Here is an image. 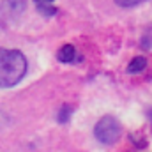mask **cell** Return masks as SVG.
I'll use <instances>...</instances> for the list:
<instances>
[{
    "label": "cell",
    "instance_id": "obj_3",
    "mask_svg": "<svg viewBox=\"0 0 152 152\" xmlns=\"http://www.w3.org/2000/svg\"><path fill=\"white\" fill-rule=\"evenodd\" d=\"M58 60L60 62H64V64H69V62H73L76 58V50L75 46H71V44H66V46H62L60 50H58Z\"/></svg>",
    "mask_w": 152,
    "mask_h": 152
},
{
    "label": "cell",
    "instance_id": "obj_1",
    "mask_svg": "<svg viewBox=\"0 0 152 152\" xmlns=\"http://www.w3.org/2000/svg\"><path fill=\"white\" fill-rule=\"evenodd\" d=\"M27 75V58L18 50L0 48V88L18 85Z\"/></svg>",
    "mask_w": 152,
    "mask_h": 152
},
{
    "label": "cell",
    "instance_id": "obj_7",
    "mask_svg": "<svg viewBox=\"0 0 152 152\" xmlns=\"http://www.w3.org/2000/svg\"><path fill=\"white\" fill-rule=\"evenodd\" d=\"M142 2H145V0H115V4L120 7H133V5H138Z\"/></svg>",
    "mask_w": 152,
    "mask_h": 152
},
{
    "label": "cell",
    "instance_id": "obj_4",
    "mask_svg": "<svg viewBox=\"0 0 152 152\" xmlns=\"http://www.w3.org/2000/svg\"><path fill=\"white\" fill-rule=\"evenodd\" d=\"M36 7H37L39 12L44 14V16H53L57 12L55 5H51V2H48V0H36Z\"/></svg>",
    "mask_w": 152,
    "mask_h": 152
},
{
    "label": "cell",
    "instance_id": "obj_8",
    "mask_svg": "<svg viewBox=\"0 0 152 152\" xmlns=\"http://www.w3.org/2000/svg\"><path fill=\"white\" fill-rule=\"evenodd\" d=\"M48 2H53V0H48Z\"/></svg>",
    "mask_w": 152,
    "mask_h": 152
},
{
    "label": "cell",
    "instance_id": "obj_5",
    "mask_svg": "<svg viewBox=\"0 0 152 152\" xmlns=\"http://www.w3.org/2000/svg\"><path fill=\"white\" fill-rule=\"evenodd\" d=\"M147 66V60H145V57H134L131 62H129V66H127V71L129 73H140L143 67Z\"/></svg>",
    "mask_w": 152,
    "mask_h": 152
},
{
    "label": "cell",
    "instance_id": "obj_6",
    "mask_svg": "<svg viewBox=\"0 0 152 152\" xmlns=\"http://www.w3.org/2000/svg\"><path fill=\"white\" fill-rule=\"evenodd\" d=\"M71 113H73V108H71L69 104H64V106L60 108V112H58V115H57L58 122H60V124L67 122V120H69V117H71Z\"/></svg>",
    "mask_w": 152,
    "mask_h": 152
},
{
    "label": "cell",
    "instance_id": "obj_2",
    "mask_svg": "<svg viewBox=\"0 0 152 152\" xmlns=\"http://www.w3.org/2000/svg\"><path fill=\"white\" fill-rule=\"evenodd\" d=\"M120 133H122L120 122H118L115 117H112V115L103 117V118L96 124V127H94L96 138H97L101 143H104V145L115 143V142L120 138Z\"/></svg>",
    "mask_w": 152,
    "mask_h": 152
}]
</instances>
